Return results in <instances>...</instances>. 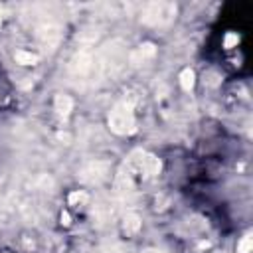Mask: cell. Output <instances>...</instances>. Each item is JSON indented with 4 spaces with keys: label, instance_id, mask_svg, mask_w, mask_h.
I'll list each match as a JSON object with an SVG mask.
<instances>
[{
    "label": "cell",
    "instance_id": "obj_6",
    "mask_svg": "<svg viewBox=\"0 0 253 253\" xmlns=\"http://www.w3.org/2000/svg\"><path fill=\"white\" fill-rule=\"evenodd\" d=\"M156 55V45L154 43H150V42H146V43H140L132 53H130V63L132 65H140V63H144V61H148V59H152Z\"/></svg>",
    "mask_w": 253,
    "mask_h": 253
},
{
    "label": "cell",
    "instance_id": "obj_5",
    "mask_svg": "<svg viewBox=\"0 0 253 253\" xmlns=\"http://www.w3.org/2000/svg\"><path fill=\"white\" fill-rule=\"evenodd\" d=\"M38 38H40V42H42L45 47L53 49V45H57V42H59V28H57L55 24L47 22V24L40 26V30H38Z\"/></svg>",
    "mask_w": 253,
    "mask_h": 253
},
{
    "label": "cell",
    "instance_id": "obj_2",
    "mask_svg": "<svg viewBox=\"0 0 253 253\" xmlns=\"http://www.w3.org/2000/svg\"><path fill=\"white\" fill-rule=\"evenodd\" d=\"M176 16L174 2H148L142 12V22L148 26H166Z\"/></svg>",
    "mask_w": 253,
    "mask_h": 253
},
{
    "label": "cell",
    "instance_id": "obj_3",
    "mask_svg": "<svg viewBox=\"0 0 253 253\" xmlns=\"http://www.w3.org/2000/svg\"><path fill=\"white\" fill-rule=\"evenodd\" d=\"M130 166L142 176V178H152L160 172V160L154 156V154H148V152H134L130 156Z\"/></svg>",
    "mask_w": 253,
    "mask_h": 253
},
{
    "label": "cell",
    "instance_id": "obj_1",
    "mask_svg": "<svg viewBox=\"0 0 253 253\" xmlns=\"http://www.w3.org/2000/svg\"><path fill=\"white\" fill-rule=\"evenodd\" d=\"M109 128L119 136H128L136 132V119L130 101L123 99L115 103V107L109 113Z\"/></svg>",
    "mask_w": 253,
    "mask_h": 253
},
{
    "label": "cell",
    "instance_id": "obj_4",
    "mask_svg": "<svg viewBox=\"0 0 253 253\" xmlns=\"http://www.w3.org/2000/svg\"><path fill=\"white\" fill-rule=\"evenodd\" d=\"M81 180L83 182H89V184H99L101 180L107 178L109 174V164L103 162V160H95V162H89L87 166H83V170L79 172Z\"/></svg>",
    "mask_w": 253,
    "mask_h": 253
},
{
    "label": "cell",
    "instance_id": "obj_7",
    "mask_svg": "<svg viewBox=\"0 0 253 253\" xmlns=\"http://www.w3.org/2000/svg\"><path fill=\"white\" fill-rule=\"evenodd\" d=\"M53 111L59 117H63V119L69 117V113L73 111V99L69 95H63V93L55 95V99H53Z\"/></svg>",
    "mask_w": 253,
    "mask_h": 253
},
{
    "label": "cell",
    "instance_id": "obj_10",
    "mask_svg": "<svg viewBox=\"0 0 253 253\" xmlns=\"http://www.w3.org/2000/svg\"><path fill=\"white\" fill-rule=\"evenodd\" d=\"M14 59H16V63H20V65H36V63H38V55L32 53V51H26V49L14 51Z\"/></svg>",
    "mask_w": 253,
    "mask_h": 253
},
{
    "label": "cell",
    "instance_id": "obj_14",
    "mask_svg": "<svg viewBox=\"0 0 253 253\" xmlns=\"http://www.w3.org/2000/svg\"><path fill=\"white\" fill-rule=\"evenodd\" d=\"M61 223H63V225H69V223H71V221H69V213H67V211H63V213H61Z\"/></svg>",
    "mask_w": 253,
    "mask_h": 253
},
{
    "label": "cell",
    "instance_id": "obj_13",
    "mask_svg": "<svg viewBox=\"0 0 253 253\" xmlns=\"http://www.w3.org/2000/svg\"><path fill=\"white\" fill-rule=\"evenodd\" d=\"M237 43H239V36L237 34H225V38H223V47L225 49H231Z\"/></svg>",
    "mask_w": 253,
    "mask_h": 253
},
{
    "label": "cell",
    "instance_id": "obj_9",
    "mask_svg": "<svg viewBox=\"0 0 253 253\" xmlns=\"http://www.w3.org/2000/svg\"><path fill=\"white\" fill-rule=\"evenodd\" d=\"M180 87L186 91V93H190L192 89H194V85H196V73L190 69V67H186V69H182L180 71Z\"/></svg>",
    "mask_w": 253,
    "mask_h": 253
},
{
    "label": "cell",
    "instance_id": "obj_11",
    "mask_svg": "<svg viewBox=\"0 0 253 253\" xmlns=\"http://www.w3.org/2000/svg\"><path fill=\"white\" fill-rule=\"evenodd\" d=\"M87 202H89V194L85 190H73L67 196V204L69 206H85Z\"/></svg>",
    "mask_w": 253,
    "mask_h": 253
},
{
    "label": "cell",
    "instance_id": "obj_8",
    "mask_svg": "<svg viewBox=\"0 0 253 253\" xmlns=\"http://www.w3.org/2000/svg\"><path fill=\"white\" fill-rule=\"evenodd\" d=\"M140 227H142V223H140V217H138L136 213H126V215L123 217V231H125L126 235L138 233Z\"/></svg>",
    "mask_w": 253,
    "mask_h": 253
},
{
    "label": "cell",
    "instance_id": "obj_12",
    "mask_svg": "<svg viewBox=\"0 0 253 253\" xmlns=\"http://www.w3.org/2000/svg\"><path fill=\"white\" fill-rule=\"evenodd\" d=\"M251 249H253V237L251 233H245L237 243V253H251Z\"/></svg>",
    "mask_w": 253,
    "mask_h": 253
}]
</instances>
